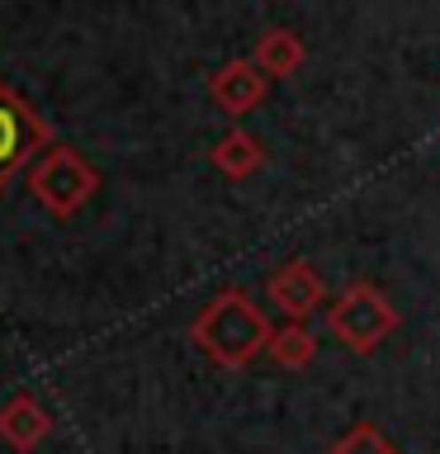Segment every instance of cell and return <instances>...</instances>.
<instances>
[{
    "label": "cell",
    "instance_id": "cell-1",
    "mask_svg": "<svg viewBox=\"0 0 440 454\" xmlns=\"http://www.w3.org/2000/svg\"><path fill=\"white\" fill-rule=\"evenodd\" d=\"M270 336H275V322L255 308L247 289H223L190 322V340L223 369H247L251 360H261Z\"/></svg>",
    "mask_w": 440,
    "mask_h": 454
},
{
    "label": "cell",
    "instance_id": "cell-2",
    "mask_svg": "<svg viewBox=\"0 0 440 454\" xmlns=\"http://www.w3.org/2000/svg\"><path fill=\"white\" fill-rule=\"evenodd\" d=\"M403 326V312L393 308V298L379 284H350L341 289L336 303H326V332H332L350 355H374Z\"/></svg>",
    "mask_w": 440,
    "mask_h": 454
},
{
    "label": "cell",
    "instance_id": "cell-3",
    "mask_svg": "<svg viewBox=\"0 0 440 454\" xmlns=\"http://www.w3.org/2000/svg\"><path fill=\"white\" fill-rule=\"evenodd\" d=\"M99 170L85 161L76 147H48L28 166V194L38 199L52 218H76V213L95 199Z\"/></svg>",
    "mask_w": 440,
    "mask_h": 454
},
{
    "label": "cell",
    "instance_id": "cell-4",
    "mask_svg": "<svg viewBox=\"0 0 440 454\" xmlns=\"http://www.w3.org/2000/svg\"><path fill=\"white\" fill-rule=\"evenodd\" d=\"M52 147V128L43 123V114L0 76V194L5 184L28 170L43 152Z\"/></svg>",
    "mask_w": 440,
    "mask_h": 454
},
{
    "label": "cell",
    "instance_id": "cell-5",
    "mask_svg": "<svg viewBox=\"0 0 440 454\" xmlns=\"http://www.w3.org/2000/svg\"><path fill=\"white\" fill-rule=\"evenodd\" d=\"M265 294H270V303H275L289 322H308L312 312L326 303V284H322V275H318V270H312L308 261L279 265L275 275H270Z\"/></svg>",
    "mask_w": 440,
    "mask_h": 454
},
{
    "label": "cell",
    "instance_id": "cell-6",
    "mask_svg": "<svg viewBox=\"0 0 440 454\" xmlns=\"http://www.w3.org/2000/svg\"><path fill=\"white\" fill-rule=\"evenodd\" d=\"M48 435H52V417L34 393H14L10 403L0 407V445L5 450L34 454Z\"/></svg>",
    "mask_w": 440,
    "mask_h": 454
},
{
    "label": "cell",
    "instance_id": "cell-7",
    "mask_svg": "<svg viewBox=\"0 0 440 454\" xmlns=\"http://www.w3.org/2000/svg\"><path fill=\"white\" fill-rule=\"evenodd\" d=\"M265 90H270V81L251 67V57H237V62H227L208 76V99L223 114H251L265 99Z\"/></svg>",
    "mask_w": 440,
    "mask_h": 454
},
{
    "label": "cell",
    "instance_id": "cell-8",
    "mask_svg": "<svg viewBox=\"0 0 440 454\" xmlns=\"http://www.w3.org/2000/svg\"><path fill=\"white\" fill-rule=\"evenodd\" d=\"M303 57H308V48L294 28H265L251 48V67L261 71L265 81H289L294 71L303 67Z\"/></svg>",
    "mask_w": 440,
    "mask_h": 454
},
{
    "label": "cell",
    "instance_id": "cell-9",
    "mask_svg": "<svg viewBox=\"0 0 440 454\" xmlns=\"http://www.w3.org/2000/svg\"><path fill=\"white\" fill-rule=\"evenodd\" d=\"M265 161V147L261 137L247 133V128H232L227 137H218V147H213V170L227 180H251L255 170Z\"/></svg>",
    "mask_w": 440,
    "mask_h": 454
},
{
    "label": "cell",
    "instance_id": "cell-10",
    "mask_svg": "<svg viewBox=\"0 0 440 454\" xmlns=\"http://www.w3.org/2000/svg\"><path fill=\"white\" fill-rule=\"evenodd\" d=\"M265 355L279 369H308L312 360H318V336L308 332V322H284V326H275Z\"/></svg>",
    "mask_w": 440,
    "mask_h": 454
},
{
    "label": "cell",
    "instance_id": "cell-11",
    "mask_svg": "<svg viewBox=\"0 0 440 454\" xmlns=\"http://www.w3.org/2000/svg\"><path fill=\"white\" fill-rule=\"evenodd\" d=\"M326 454H403V450H397L393 440L379 431V426L360 421V426H350V431L341 435V440H336V445L326 450Z\"/></svg>",
    "mask_w": 440,
    "mask_h": 454
}]
</instances>
